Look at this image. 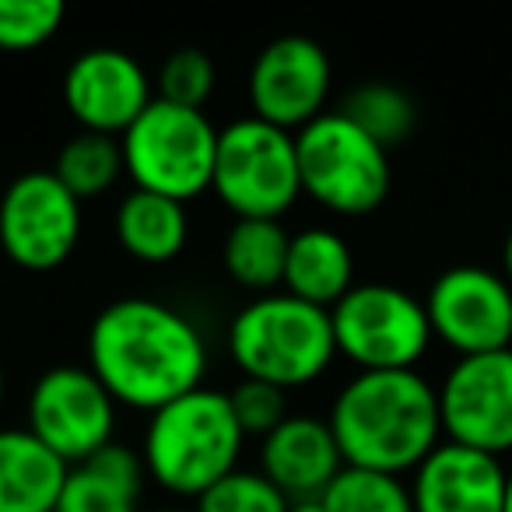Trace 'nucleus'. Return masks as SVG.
I'll list each match as a JSON object with an SVG mask.
<instances>
[{"label":"nucleus","instance_id":"obj_1","mask_svg":"<svg viewBox=\"0 0 512 512\" xmlns=\"http://www.w3.org/2000/svg\"><path fill=\"white\" fill-rule=\"evenodd\" d=\"M207 362L204 330L162 299H116L102 306L88 327V369L109 397L130 411L155 414L200 390Z\"/></svg>","mask_w":512,"mask_h":512},{"label":"nucleus","instance_id":"obj_2","mask_svg":"<svg viewBox=\"0 0 512 512\" xmlns=\"http://www.w3.org/2000/svg\"><path fill=\"white\" fill-rule=\"evenodd\" d=\"M330 432L344 467L414 474L442 442L439 390L418 369L355 372L330 404Z\"/></svg>","mask_w":512,"mask_h":512},{"label":"nucleus","instance_id":"obj_3","mask_svg":"<svg viewBox=\"0 0 512 512\" xmlns=\"http://www.w3.org/2000/svg\"><path fill=\"white\" fill-rule=\"evenodd\" d=\"M246 432L235 421L228 393L200 386L148 414L141 460L162 491L197 502L211 484L239 467Z\"/></svg>","mask_w":512,"mask_h":512},{"label":"nucleus","instance_id":"obj_4","mask_svg":"<svg viewBox=\"0 0 512 512\" xmlns=\"http://www.w3.org/2000/svg\"><path fill=\"white\" fill-rule=\"evenodd\" d=\"M228 358L242 379L299 390L323 376L337 358L330 309L292 292L253 295L228 323Z\"/></svg>","mask_w":512,"mask_h":512},{"label":"nucleus","instance_id":"obj_5","mask_svg":"<svg viewBox=\"0 0 512 512\" xmlns=\"http://www.w3.org/2000/svg\"><path fill=\"white\" fill-rule=\"evenodd\" d=\"M302 193L323 211L362 218L386 204L393 186L390 151L341 109H327L295 134Z\"/></svg>","mask_w":512,"mask_h":512},{"label":"nucleus","instance_id":"obj_6","mask_svg":"<svg viewBox=\"0 0 512 512\" xmlns=\"http://www.w3.org/2000/svg\"><path fill=\"white\" fill-rule=\"evenodd\" d=\"M218 134L204 109L155 99L120 137L123 165L137 190H151L190 204L211 190Z\"/></svg>","mask_w":512,"mask_h":512},{"label":"nucleus","instance_id":"obj_7","mask_svg":"<svg viewBox=\"0 0 512 512\" xmlns=\"http://www.w3.org/2000/svg\"><path fill=\"white\" fill-rule=\"evenodd\" d=\"M211 190L235 218H278L302 197L292 130L260 116H239L218 134Z\"/></svg>","mask_w":512,"mask_h":512},{"label":"nucleus","instance_id":"obj_8","mask_svg":"<svg viewBox=\"0 0 512 512\" xmlns=\"http://www.w3.org/2000/svg\"><path fill=\"white\" fill-rule=\"evenodd\" d=\"M337 355L358 372L418 369L432 348V323L425 299L390 281H358L334 309Z\"/></svg>","mask_w":512,"mask_h":512},{"label":"nucleus","instance_id":"obj_9","mask_svg":"<svg viewBox=\"0 0 512 512\" xmlns=\"http://www.w3.org/2000/svg\"><path fill=\"white\" fill-rule=\"evenodd\" d=\"M85 211L81 200L53 176V169H29L0 193V249L22 271H57L81 242Z\"/></svg>","mask_w":512,"mask_h":512},{"label":"nucleus","instance_id":"obj_10","mask_svg":"<svg viewBox=\"0 0 512 512\" xmlns=\"http://www.w3.org/2000/svg\"><path fill=\"white\" fill-rule=\"evenodd\" d=\"M116 400L88 365H53L32 383L25 428L67 467L116 442Z\"/></svg>","mask_w":512,"mask_h":512},{"label":"nucleus","instance_id":"obj_11","mask_svg":"<svg viewBox=\"0 0 512 512\" xmlns=\"http://www.w3.org/2000/svg\"><path fill=\"white\" fill-rule=\"evenodd\" d=\"M432 337L456 358L512 348V285L502 271L460 264L442 271L425 295Z\"/></svg>","mask_w":512,"mask_h":512},{"label":"nucleus","instance_id":"obj_12","mask_svg":"<svg viewBox=\"0 0 512 512\" xmlns=\"http://www.w3.org/2000/svg\"><path fill=\"white\" fill-rule=\"evenodd\" d=\"M435 390L442 439L498 460L512 453V348L456 358Z\"/></svg>","mask_w":512,"mask_h":512},{"label":"nucleus","instance_id":"obj_13","mask_svg":"<svg viewBox=\"0 0 512 512\" xmlns=\"http://www.w3.org/2000/svg\"><path fill=\"white\" fill-rule=\"evenodd\" d=\"M246 88L253 116L299 134L306 123L327 113L334 92V64L316 39L292 32L271 39L256 53Z\"/></svg>","mask_w":512,"mask_h":512},{"label":"nucleus","instance_id":"obj_14","mask_svg":"<svg viewBox=\"0 0 512 512\" xmlns=\"http://www.w3.org/2000/svg\"><path fill=\"white\" fill-rule=\"evenodd\" d=\"M151 102L155 81L134 53L92 46L67 64L64 106L81 130L123 137Z\"/></svg>","mask_w":512,"mask_h":512},{"label":"nucleus","instance_id":"obj_15","mask_svg":"<svg viewBox=\"0 0 512 512\" xmlns=\"http://www.w3.org/2000/svg\"><path fill=\"white\" fill-rule=\"evenodd\" d=\"M414 512H505L509 467L442 439L411 474Z\"/></svg>","mask_w":512,"mask_h":512},{"label":"nucleus","instance_id":"obj_16","mask_svg":"<svg viewBox=\"0 0 512 512\" xmlns=\"http://www.w3.org/2000/svg\"><path fill=\"white\" fill-rule=\"evenodd\" d=\"M344 470V456L327 418L288 414L260 439V474H267L292 502L320 498Z\"/></svg>","mask_w":512,"mask_h":512},{"label":"nucleus","instance_id":"obj_17","mask_svg":"<svg viewBox=\"0 0 512 512\" xmlns=\"http://www.w3.org/2000/svg\"><path fill=\"white\" fill-rule=\"evenodd\" d=\"M144 481L141 449L116 439L67 470L57 512H144Z\"/></svg>","mask_w":512,"mask_h":512},{"label":"nucleus","instance_id":"obj_18","mask_svg":"<svg viewBox=\"0 0 512 512\" xmlns=\"http://www.w3.org/2000/svg\"><path fill=\"white\" fill-rule=\"evenodd\" d=\"M67 463L29 428H0V512H57Z\"/></svg>","mask_w":512,"mask_h":512},{"label":"nucleus","instance_id":"obj_19","mask_svg":"<svg viewBox=\"0 0 512 512\" xmlns=\"http://www.w3.org/2000/svg\"><path fill=\"white\" fill-rule=\"evenodd\" d=\"M355 285V253L341 232L327 225H309L292 235L285 285H281L285 292L320 309H334Z\"/></svg>","mask_w":512,"mask_h":512},{"label":"nucleus","instance_id":"obj_20","mask_svg":"<svg viewBox=\"0 0 512 512\" xmlns=\"http://www.w3.org/2000/svg\"><path fill=\"white\" fill-rule=\"evenodd\" d=\"M116 242L137 264H172L190 242V214L186 204L151 190H130L116 204Z\"/></svg>","mask_w":512,"mask_h":512},{"label":"nucleus","instance_id":"obj_21","mask_svg":"<svg viewBox=\"0 0 512 512\" xmlns=\"http://www.w3.org/2000/svg\"><path fill=\"white\" fill-rule=\"evenodd\" d=\"M292 232L278 218H235L221 242L225 274L249 295H271L285 285Z\"/></svg>","mask_w":512,"mask_h":512},{"label":"nucleus","instance_id":"obj_22","mask_svg":"<svg viewBox=\"0 0 512 512\" xmlns=\"http://www.w3.org/2000/svg\"><path fill=\"white\" fill-rule=\"evenodd\" d=\"M53 176H57L81 204L109 193L123 176H127L120 137L78 130V134L67 137L64 148H60L57 165H53Z\"/></svg>","mask_w":512,"mask_h":512},{"label":"nucleus","instance_id":"obj_23","mask_svg":"<svg viewBox=\"0 0 512 512\" xmlns=\"http://www.w3.org/2000/svg\"><path fill=\"white\" fill-rule=\"evenodd\" d=\"M341 113L351 116L369 137H376L386 151L404 144L418 127V106L393 81H365V85H358L344 99Z\"/></svg>","mask_w":512,"mask_h":512},{"label":"nucleus","instance_id":"obj_24","mask_svg":"<svg viewBox=\"0 0 512 512\" xmlns=\"http://www.w3.org/2000/svg\"><path fill=\"white\" fill-rule=\"evenodd\" d=\"M327 512H414L411 484L397 474L344 467L323 491Z\"/></svg>","mask_w":512,"mask_h":512},{"label":"nucleus","instance_id":"obj_25","mask_svg":"<svg viewBox=\"0 0 512 512\" xmlns=\"http://www.w3.org/2000/svg\"><path fill=\"white\" fill-rule=\"evenodd\" d=\"M292 498L260 467H235L193 502V512H288Z\"/></svg>","mask_w":512,"mask_h":512},{"label":"nucleus","instance_id":"obj_26","mask_svg":"<svg viewBox=\"0 0 512 512\" xmlns=\"http://www.w3.org/2000/svg\"><path fill=\"white\" fill-rule=\"evenodd\" d=\"M214 81H218V67H214L211 53H204L200 46H179L158 67L155 99L186 109H204V102L214 95Z\"/></svg>","mask_w":512,"mask_h":512},{"label":"nucleus","instance_id":"obj_27","mask_svg":"<svg viewBox=\"0 0 512 512\" xmlns=\"http://www.w3.org/2000/svg\"><path fill=\"white\" fill-rule=\"evenodd\" d=\"M67 8L60 0H0V50H39L60 32Z\"/></svg>","mask_w":512,"mask_h":512},{"label":"nucleus","instance_id":"obj_28","mask_svg":"<svg viewBox=\"0 0 512 512\" xmlns=\"http://www.w3.org/2000/svg\"><path fill=\"white\" fill-rule=\"evenodd\" d=\"M228 404L235 411V421L242 425V432L264 439L271 435L281 421L288 418V393L281 386L260 383V379H239V383L228 390Z\"/></svg>","mask_w":512,"mask_h":512},{"label":"nucleus","instance_id":"obj_29","mask_svg":"<svg viewBox=\"0 0 512 512\" xmlns=\"http://www.w3.org/2000/svg\"><path fill=\"white\" fill-rule=\"evenodd\" d=\"M288 512H327V505H323V498H302V502L288 505Z\"/></svg>","mask_w":512,"mask_h":512},{"label":"nucleus","instance_id":"obj_30","mask_svg":"<svg viewBox=\"0 0 512 512\" xmlns=\"http://www.w3.org/2000/svg\"><path fill=\"white\" fill-rule=\"evenodd\" d=\"M502 274L512 285V228H509V235H505V246H502Z\"/></svg>","mask_w":512,"mask_h":512},{"label":"nucleus","instance_id":"obj_31","mask_svg":"<svg viewBox=\"0 0 512 512\" xmlns=\"http://www.w3.org/2000/svg\"><path fill=\"white\" fill-rule=\"evenodd\" d=\"M4 397H8V376H4V362H0V407H4Z\"/></svg>","mask_w":512,"mask_h":512},{"label":"nucleus","instance_id":"obj_32","mask_svg":"<svg viewBox=\"0 0 512 512\" xmlns=\"http://www.w3.org/2000/svg\"><path fill=\"white\" fill-rule=\"evenodd\" d=\"M144 512H193L186 505H158V509H144Z\"/></svg>","mask_w":512,"mask_h":512},{"label":"nucleus","instance_id":"obj_33","mask_svg":"<svg viewBox=\"0 0 512 512\" xmlns=\"http://www.w3.org/2000/svg\"><path fill=\"white\" fill-rule=\"evenodd\" d=\"M505 512H512V470H509V484H505Z\"/></svg>","mask_w":512,"mask_h":512}]
</instances>
